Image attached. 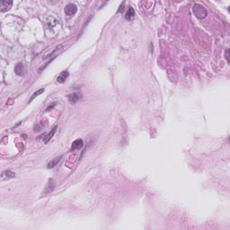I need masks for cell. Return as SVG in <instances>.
I'll return each mask as SVG.
<instances>
[{
	"label": "cell",
	"mask_w": 230,
	"mask_h": 230,
	"mask_svg": "<svg viewBox=\"0 0 230 230\" xmlns=\"http://www.w3.org/2000/svg\"><path fill=\"white\" fill-rule=\"evenodd\" d=\"M192 10H193V13H194L195 16L200 18V19L205 18L207 16V11H206V9L203 7V5H201L200 4L194 5Z\"/></svg>",
	"instance_id": "6da1fadb"
},
{
	"label": "cell",
	"mask_w": 230,
	"mask_h": 230,
	"mask_svg": "<svg viewBox=\"0 0 230 230\" xmlns=\"http://www.w3.org/2000/svg\"><path fill=\"white\" fill-rule=\"evenodd\" d=\"M77 5L74 4L67 5L64 9V12L67 16H73L77 13Z\"/></svg>",
	"instance_id": "7a4b0ae2"
},
{
	"label": "cell",
	"mask_w": 230,
	"mask_h": 230,
	"mask_svg": "<svg viewBox=\"0 0 230 230\" xmlns=\"http://www.w3.org/2000/svg\"><path fill=\"white\" fill-rule=\"evenodd\" d=\"M69 71L67 70H64V71H62L61 73L59 74V75L58 76V77H57V82L58 83H64L65 81L67 80V78L69 77Z\"/></svg>",
	"instance_id": "3957f363"
},
{
	"label": "cell",
	"mask_w": 230,
	"mask_h": 230,
	"mask_svg": "<svg viewBox=\"0 0 230 230\" xmlns=\"http://www.w3.org/2000/svg\"><path fill=\"white\" fill-rule=\"evenodd\" d=\"M84 146V142H83V139H76L75 141L73 142L72 145H71V150H76V149H79Z\"/></svg>",
	"instance_id": "277c9868"
},
{
	"label": "cell",
	"mask_w": 230,
	"mask_h": 230,
	"mask_svg": "<svg viewBox=\"0 0 230 230\" xmlns=\"http://www.w3.org/2000/svg\"><path fill=\"white\" fill-rule=\"evenodd\" d=\"M15 72L16 75L18 76H23L24 75V66L23 63L21 62H19L15 65Z\"/></svg>",
	"instance_id": "5b68a950"
},
{
	"label": "cell",
	"mask_w": 230,
	"mask_h": 230,
	"mask_svg": "<svg viewBox=\"0 0 230 230\" xmlns=\"http://www.w3.org/2000/svg\"><path fill=\"white\" fill-rule=\"evenodd\" d=\"M13 5L12 1H1L0 2V7H1V12H5L11 8Z\"/></svg>",
	"instance_id": "8992f818"
},
{
	"label": "cell",
	"mask_w": 230,
	"mask_h": 230,
	"mask_svg": "<svg viewBox=\"0 0 230 230\" xmlns=\"http://www.w3.org/2000/svg\"><path fill=\"white\" fill-rule=\"evenodd\" d=\"M81 97H82V95H81L80 93H71L69 95V100L70 101V103L76 104L77 101H79V99H81Z\"/></svg>",
	"instance_id": "52a82bcc"
},
{
	"label": "cell",
	"mask_w": 230,
	"mask_h": 230,
	"mask_svg": "<svg viewBox=\"0 0 230 230\" xmlns=\"http://www.w3.org/2000/svg\"><path fill=\"white\" fill-rule=\"evenodd\" d=\"M63 157V155H59V157H55L53 160H51L50 163L48 164V168H53V167H55L59 163V161L61 160V158Z\"/></svg>",
	"instance_id": "ba28073f"
},
{
	"label": "cell",
	"mask_w": 230,
	"mask_h": 230,
	"mask_svg": "<svg viewBox=\"0 0 230 230\" xmlns=\"http://www.w3.org/2000/svg\"><path fill=\"white\" fill-rule=\"evenodd\" d=\"M135 16V11L132 7H130V8H128V12L126 13V15H125V19L128 20V21H130V20H131L133 17Z\"/></svg>",
	"instance_id": "9c48e42d"
},
{
	"label": "cell",
	"mask_w": 230,
	"mask_h": 230,
	"mask_svg": "<svg viewBox=\"0 0 230 230\" xmlns=\"http://www.w3.org/2000/svg\"><path fill=\"white\" fill-rule=\"evenodd\" d=\"M57 128H58V127H57V126H56V127H54V128H52V130H51V131H50V133H49V134L47 135V136L44 138V142H45L46 144L48 143V142H49V141H50V140L52 139L53 135L55 134V132H56V130H57Z\"/></svg>",
	"instance_id": "30bf717a"
},
{
	"label": "cell",
	"mask_w": 230,
	"mask_h": 230,
	"mask_svg": "<svg viewBox=\"0 0 230 230\" xmlns=\"http://www.w3.org/2000/svg\"><path fill=\"white\" fill-rule=\"evenodd\" d=\"M43 92H44V88L39 89L38 91H36V92H35L34 93H33V94H32V97H31V99H30V101H29V103H31V102H32V101L33 99H34L35 97H37V96H39V95H40V94H42V93Z\"/></svg>",
	"instance_id": "8fae6325"
},
{
	"label": "cell",
	"mask_w": 230,
	"mask_h": 230,
	"mask_svg": "<svg viewBox=\"0 0 230 230\" xmlns=\"http://www.w3.org/2000/svg\"><path fill=\"white\" fill-rule=\"evenodd\" d=\"M2 175H6V177H7V179H10V178H13V177H15V173H13L11 172L10 170H7V171H4Z\"/></svg>",
	"instance_id": "7c38bea8"
},
{
	"label": "cell",
	"mask_w": 230,
	"mask_h": 230,
	"mask_svg": "<svg viewBox=\"0 0 230 230\" xmlns=\"http://www.w3.org/2000/svg\"><path fill=\"white\" fill-rule=\"evenodd\" d=\"M226 59H227V63H229V50H226Z\"/></svg>",
	"instance_id": "4fadbf2b"
}]
</instances>
